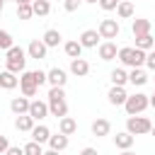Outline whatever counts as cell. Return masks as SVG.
Wrapping results in <instances>:
<instances>
[{
	"label": "cell",
	"instance_id": "1",
	"mask_svg": "<svg viewBox=\"0 0 155 155\" xmlns=\"http://www.w3.org/2000/svg\"><path fill=\"white\" fill-rule=\"evenodd\" d=\"M145 58H148V51H143V48H136V46L119 48V61L126 68H143L145 65Z\"/></svg>",
	"mask_w": 155,
	"mask_h": 155
},
{
	"label": "cell",
	"instance_id": "2",
	"mask_svg": "<svg viewBox=\"0 0 155 155\" xmlns=\"http://www.w3.org/2000/svg\"><path fill=\"white\" fill-rule=\"evenodd\" d=\"M5 70H12V73H24V65H27V51L22 46H12L10 51H5Z\"/></svg>",
	"mask_w": 155,
	"mask_h": 155
},
{
	"label": "cell",
	"instance_id": "3",
	"mask_svg": "<svg viewBox=\"0 0 155 155\" xmlns=\"http://www.w3.org/2000/svg\"><path fill=\"white\" fill-rule=\"evenodd\" d=\"M150 107V94H143V92H136V94H128L124 109L128 116H136V114H143L145 109Z\"/></svg>",
	"mask_w": 155,
	"mask_h": 155
},
{
	"label": "cell",
	"instance_id": "4",
	"mask_svg": "<svg viewBox=\"0 0 155 155\" xmlns=\"http://www.w3.org/2000/svg\"><path fill=\"white\" fill-rule=\"evenodd\" d=\"M126 131H128V133H133V136L150 133V131H153V121H150L148 116H140V114L128 116V119H126Z\"/></svg>",
	"mask_w": 155,
	"mask_h": 155
},
{
	"label": "cell",
	"instance_id": "5",
	"mask_svg": "<svg viewBox=\"0 0 155 155\" xmlns=\"http://www.w3.org/2000/svg\"><path fill=\"white\" fill-rule=\"evenodd\" d=\"M19 90L24 97H34L39 92V82L34 80V70H24L19 73Z\"/></svg>",
	"mask_w": 155,
	"mask_h": 155
},
{
	"label": "cell",
	"instance_id": "6",
	"mask_svg": "<svg viewBox=\"0 0 155 155\" xmlns=\"http://www.w3.org/2000/svg\"><path fill=\"white\" fill-rule=\"evenodd\" d=\"M97 31H99V36H102V39L111 41V39H116V36H119L121 27H119V22H116V19H102V22H99V27H97Z\"/></svg>",
	"mask_w": 155,
	"mask_h": 155
},
{
	"label": "cell",
	"instance_id": "7",
	"mask_svg": "<svg viewBox=\"0 0 155 155\" xmlns=\"http://www.w3.org/2000/svg\"><path fill=\"white\" fill-rule=\"evenodd\" d=\"M46 82H48L51 87H65L68 73H65L63 68H51V70H46Z\"/></svg>",
	"mask_w": 155,
	"mask_h": 155
},
{
	"label": "cell",
	"instance_id": "8",
	"mask_svg": "<svg viewBox=\"0 0 155 155\" xmlns=\"http://www.w3.org/2000/svg\"><path fill=\"white\" fill-rule=\"evenodd\" d=\"M46 51H48V46H46L41 39H31V41H29V46H27V56H29V58H34V61L46 58Z\"/></svg>",
	"mask_w": 155,
	"mask_h": 155
},
{
	"label": "cell",
	"instance_id": "9",
	"mask_svg": "<svg viewBox=\"0 0 155 155\" xmlns=\"http://www.w3.org/2000/svg\"><path fill=\"white\" fill-rule=\"evenodd\" d=\"M107 99H109V104H114V107H124L126 99H128V92H126L121 85H111V90L107 92Z\"/></svg>",
	"mask_w": 155,
	"mask_h": 155
},
{
	"label": "cell",
	"instance_id": "10",
	"mask_svg": "<svg viewBox=\"0 0 155 155\" xmlns=\"http://www.w3.org/2000/svg\"><path fill=\"white\" fill-rule=\"evenodd\" d=\"M51 111H48V102H41V99H31V104H29V116L34 119V121H41V119H46Z\"/></svg>",
	"mask_w": 155,
	"mask_h": 155
},
{
	"label": "cell",
	"instance_id": "11",
	"mask_svg": "<svg viewBox=\"0 0 155 155\" xmlns=\"http://www.w3.org/2000/svg\"><path fill=\"white\" fill-rule=\"evenodd\" d=\"M99 39H102V36H99V31H97V29H85V31L80 34V39H78V41L82 44V48H97Z\"/></svg>",
	"mask_w": 155,
	"mask_h": 155
},
{
	"label": "cell",
	"instance_id": "12",
	"mask_svg": "<svg viewBox=\"0 0 155 155\" xmlns=\"http://www.w3.org/2000/svg\"><path fill=\"white\" fill-rule=\"evenodd\" d=\"M70 73L75 75V78H85L87 73H90V63L80 56V58H70Z\"/></svg>",
	"mask_w": 155,
	"mask_h": 155
},
{
	"label": "cell",
	"instance_id": "13",
	"mask_svg": "<svg viewBox=\"0 0 155 155\" xmlns=\"http://www.w3.org/2000/svg\"><path fill=\"white\" fill-rule=\"evenodd\" d=\"M29 104H31V99L22 94V97H15V99L10 102V109H12L15 116H19V114H29Z\"/></svg>",
	"mask_w": 155,
	"mask_h": 155
},
{
	"label": "cell",
	"instance_id": "14",
	"mask_svg": "<svg viewBox=\"0 0 155 155\" xmlns=\"http://www.w3.org/2000/svg\"><path fill=\"white\" fill-rule=\"evenodd\" d=\"M111 133V124H109V119H94L92 121V136H97V138H104V136H109Z\"/></svg>",
	"mask_w": 155,
	"mask_h": 155
},
{
	"label": "cell",
	"instance_id": "15",
	"mask_svg": "<svg viewBox=\"0 0 155 155\" xmlns=\"http://www.w3.org/2000/svg\"><path fill=\"white\" fill-rule=\"evenodd\" d=\"M99 58L102 61H114L116 56H119V48H116V44L114 41H104V44H99Z\"/></svg>",
	"mask_w": 155,
	"mask_h": 155
},
{
	"label": "cell",
	"instance_id": "16",
	"mask_svg": "<svg viewBox=\"0 0 155 155\" xmlns=\"http://www.w3.org/2000/svg\"><path fill=\"white\" fill-rule=\"evenodd\" d=\"M36 126V121L29 116V114H19L17 119H15V128L17 131H22V133H31V128Z\"/></svg>",
	"mask_w": 155,
	"mask_h": 155
},
{
	"label": "cell",
	"instance_id": "17",
	"mask_svg": "<svg viewBox=\"0 0 155 155\" xmlns=\"http://www.w3.org/2000/svg\"><path fill=\"white\" fill-rule=\"evenodd\" d=\"M17 85H19L17 73H12V70H2V73H0V87H2V90H15Z\"/></svg>",
	"mask_w": 155,
	"mask_h": 155
},
{
	"label": "cell",
	"instance_id": "18",
	"mask_svg": "<svg viewBox=\"0 0 155 155\" xmlns=\"http://www.w3.org/2000/svg\"><path fill=\"white\" fill-rule=\"evenodd\" d=\"M48 138H51V131H48V126H44V124H36L34 128H31V140H36V143H48Z\"/></svg>",
	"mask_w": 155,
	"mask_h": 155
},
{
	"label": "cell",
	"instance_id": "19",
	"mask_svg": "<svg viewBox=\"0 0 155 155\" xmlns=\"http://www.w3.org/2000/svg\"><path fill=\"white\" fill-rule=\"evenodd\" d=\"M133 140H136V136H133V133H128V131H121V133H116V136H114V145H116V148H121V150H128V148L133 145Z\"/></svg>",
	"mask_w": 155,
	"mask_h": 155
},
{
	"label": "cell",
	"instance_id": "20",
	"mask_svg": "<svg viewBox=\"0 0 155 155\" xmlns=\"http://www.w3.org/2000/svg\"><path fill=\"white\" fill-rule=\"evenodd\" d=\"M48 148H51V150H58V153H63V150L68 148V136H65V133H61V131H58L56 136L51 133V138H48Z\"/></svg>",
	"mask_w": 155,
	"mask_h": 155
},
{
	"label": "cell",
	"instance_id": "21",
	"mask_svg": "<svg viewBox=\"0 0 155 155\" xmlns=\"http://www.w3.org/2000/svg\"><path fill=\"white\" fill-rule=\"evenodd\" d=\"M63 51H65L68 58H80V56H82V44H80L78 39H70V41L63 44Z\"/></svg>",
	"mask_w": 155,
	"mask_h": 155
},
{
	"label": "cell",
	"instance_id": "22",
	"mask_svg": "<svg viewBox=\"0 0 155 155\" xmlns=\"http://www.w3.org/2000/svg\"><path fill=\"white\" fill-rule=\"evenodd\" d=\"M58 131L65 133V136H73L78 131V121L73 116H63V119H58Z\"/></svg>",
	"mask_w": 155,
	"mask_h": 155
},
{
	"label": "cell",
	"instance_id": "23",
	"mask_svg": "<svg viewBox=\"0 0 155 155\" xmlns=\"http://www.w3.org/2000/svg\"><path fill=\"white\" fill-rule=\"evenodd\" d=\"M133 12H136V7H133L131 0H121V2L116 5V15H119V19H131Z\"/></svg>",
	"mask_w": 155,
	"mask_h": 155
},
{
	"label": "cell",
	"instance_id": "24",
	"mask_svg": "<svg viewBox=\"0 0 155 155\" xmlns=\"http://www.w3.org/2000/svg\"><path fill=\"white\" fill-rule=\"evenodd\" d=\"M131 31H133V36H143V34H150V19H143V17L133 19V24H131Z\"/></svg>",
	"mask_w": 155,
	"mask_h": 155
},
{
	"label": "cell",
	"instance_id": "25",
	"mask_svg": "<svg viewBox=\"0 0 155 155\" xmlns=\"http://www.w3.org/2000/svg\"><path fill=\"white\" fill-rule=\"evenodd\" d=\"M41 41H44V44H46L48 48H56V46H58V44L63 41V36H61V31H58V29H46V31H44V39H41Z\"/></svg>",
	"mask_w": 155,
	"mask_h": 155
},
{
	"label": "cell",
	"instance_id": "26",
	"mask_svg": "<svg viewBox=\"0 0 155 155\" xmlns=\"http://www.w3.org/2000/svg\"><path fill=\"white\" fill-rule=\"evenodd\" d=\"M128 82H131L133 87H140V85H145V82H148V75H145V70H143V68H131V73H128Z\"/></svg>",
	"mask_w": 155,
	"mask_h": 155
},
{
	"label": "cell",
	"instance_id": "27",
	"mask_svg": "<svg viewBox=\"0 0 155 155\" xmlns=\"http://www.w3.org/2000/svg\"><path fill=\"white\" fill-rule=\"evenodd\" d=\"M136 48H143V51H153V48H155V39H153L150 34L136 36Z\"/></svg>",
	"mask_w": 155,
	"mask_h": 155
},
{
	"label": "cell",
	"instance_id": "28",
	"mask_svg": "<svg viewBox=\"0 0 155 155\" xmlns=\"http://www.w3.org/2000/svg\"><path fill=\"white\" fill-rule=\"evenodd\" d=\"M109 78H111V85H121V87H124V85L128 82V73H126L124 68H114Z\"/></svg>",
	"mask_w": 155,
	"mask_h": 155
},
{
	"label": "cell",
	"instance_id": "29",
	"mask_svg": "<svg viewBox=\"0 0 155 155\" xmlns=\"http://www.w3.org/2000/svg\"><path fill=\"white\" fill-rule=\"evenodd\" d=\"M31 7H34V15H36V17H46V15L51 12V2H48V0H34Z\"/></svg>",
	"mask_w": 155,
	"mask_h": 155
},
{
	"label": "cell",
	"instance_id": "30",
	"mask_svg": "<svg viewBox=\"0 0 155 155\" xmlns=\"http://www.w3.org/2000/svg\"><path fill=\"white\" fill-rule=\"evenodd\" d=\"M15 44H12V34L10 31H5V29H0V51H10Z\"/></svg>",
	"mask_w": 155,
	"mask_h": 155
},
{
	"label": "cell",
	"instance_id": "31",
	"mask_svg": "<svg viewBox=\"0 0 155 155\" xmlns=\"http://www.w3.org/2000/svg\"><path fill=\"white\" fill-rule=\"evenodd\" d=\"M24 155H44V148H41V143H36V140H29V143L24 145Z\"/></svg>",
	"mask_w": 155,
	"mask_h": 155
},
{
	"label": "cell",
	"instance_id": "32",
	"mask_svg": "<svg viewBox=\"0 0 155 155\" xmlns=\"http://www.w3.org/2000/svg\"><path fill=\"white\" fill-rule=\"evenodd\" d=\"M17 17L19 19H31L34 17V7L31 5H17Z\"/></svg>",
	"mask_w": 155,
	"mask_h": 155
},
{
	"label": "cell",
	"instance_id": "33",
	"mask_svg": "<svg viewBox=\"0 0 155 155\" xmlns=\"http://www.w3.org/2000/svg\"><path fill=\"white\" fill-rule=\"evenodd\" d=\"M116 0H99V7L104 10V12H111V10H116Z\"/></svg>",
	"mask_w": 155,
	"mask_h": 155
},
{
	"label": "cell",
	"instance_id": "34",
	"mask_svg": "<svg viewBox=\"0 0 155 155\" xmlns=\"http://www.w3.org/2000/svg\"><path fill=\"white\" fill-rule=\"evenodd\" d=\"M80 5H82V0H65V2H63V7H65L68 12H75Z\"/></svg>",
	"mask_w": 155,
	"mask_h": 155
},
{
	"label": "cell",
	"instance_id": "35",
	"mask_svg": "<svg viewBox=\"0 0 155 155\" xmlns=\"http://www.w3.org/2000/svg\"><path fill=\"white\" fill-rule=\"evenodd\" d=\"M145 65H148V68H150V70L155 73V48H153V51H148V58H145Z\"/></svg>",
	"mask_w": 155,
	"mask_h": 155
},
{
	"label": "cell",
	"instance_id": "36",
	"mask_svg": "<svg viewBox=\"0 0 155 155\" xmlns=\"http://www.w3.org/2000/svg\"><path fill=\"white\" fill-rule=\"evenodd\" d=\"M34 80H36L39 87H41V85L46 82V73H44V70H34Z\"/></svg>",
	"mask_w": 155,
	"mask_h": 155
},
{
	"label": "cell",
	"instance_id": "37",
	"mask_svg": "<svg viewBox=\"0 0 155 155\" xmlns=\"http://www.w3.org/2000/svg\"><path fill=\"white\" fill-rule=\"evenodd\" d=\"M5 155H24V148H19V145H10Z\"/></svg>",
	"mask_w": 155,
	"mask_h": 155
},
{
	"label": "cell",
	"instance_id": "38",
	"mask_svg": "<svg viewBox=\"0 0 155 155\" xmlns=\"http://www.w3.org/2000/svg\"><path fill=\"white\" fill-rule=\"evenodd\" d=\"M7 148H10L7 136H0V155H5V153H7Z\"/></svg>",
	"mask_w": 155,
	"mask_h": 155
},
{
	"label": "cell",
	"instance_id": "39",
	"mask_svg": "<svg viewBox=\"0 0 155 155\" xmlns=\"http://www.w3.org/2000/svg\"><path fill=\"white\" fill-rule=\"evenodd\" d=\"M78 155H97V150H94V148H82Z\"/></svg>",
	"mask_w": 155,
	"mask_h": 155
},
{
	"label": "cell",
	"instance_id": "40",
	"mask_svg": "<svg viewBox=\"0 0 155 155\" xmlns=\"http://www.w3.org/2000/svg\"><path fill=\"white\" fill-rule=\"evenodd\" d=\"M15 2H17V5H31L34 0H15Z\"/></svg>",
	"mask_w": 155,
	"mask_h": 155
},
{
	"label": "cell",
	"instance_id": "41",
	"mask_svg": "<svg viewBox=\"0 0 155 155\" xmlns=\"http://www.w3.org/2000/svg\"><path fill=\"white\" fill-rule=\"evenodd\" d=\"M44 155H61V153H58V150H51V148H48V150H44Z\"/></svg>",
	"mask_w": 155,
	"mask_h": 155
},
{
	"label": "cell",
	"instance_id": "42",
	"mask_svg": "<svg viewBox=\"0 0 155 155\" xmlns=\"http://www.w3.org/2000/svg\"><path fill=\"white\" fill-rule=\"evenodd\" d=\"M121 155H136V153H133V150L128 148V150H121Z\"/></svg>",
	"mask_w": 155,
	"mask_h": 155
},
{
	"label": "cell",
	"instance_id": "43",
	"mask_svg": "<svg viewBox=\"0 0 155 155\" xmlns=\"http://www.w3.org/2000/svg\"><path fill=\"white\" fill-rule=\"evenodd\" d=\"M150 107H155V92L150 94Z\"/></svg>",
	"mask_w": 155,
	"mask_h": 155
},
{
	"label": "cell",
	"instance_id": "44",
	"mask_svg": "<svg viewBox=\"0 0 155 155\" xmlns=\"http://www.w3.org/2000/svg\"><path fill=\"white\" fill-rule=\"evenodd\" d=\"M2 7H5V0H0V12H2Z\"/></svg>",
	"mask_w": 155,
	"mask_h": 155
},
{
	"label": "cell",
	"instance_id": "45",
	"mask_svg": "<svg viewBox=\"0 0 155 155\" xmlns=\"http://www.w3.org/2000/svg\"><path fill=\"white\" fill-rule=\"evenodd\" d=\"M82 2H97V0H82Z\"/></svg>",
	"mask_w": 155,
	"mask_h": 155
},
{
	"label": "cell",
	"instance_id": "46",
	"mask_svg": "<svg viewBox=\"0 0 155 155\" xmlns=\"http://www.w3.org/2000/svg\"><path fill=\"white\" fill-rule=\"evenodd\" d=\"M150 133H153V138H155V126H153V131H150Z\"/></svg>",
	"mask_w": 155,
	"mask_h": 155
},
{
	"label": "cell",
	"instance_id": "47",
	"mask_svg": "<svg viewBox=\"0 0 155 155\" xmlns=\"http://www.w3.org/2000/svg\"><path fill=\"white\" fill-rule=\"evenodd\" d=\"M5 2H10V0H5ZM12 2H15V0H12Z\"/></svg>",
	"mask_w": 155,
	"mask_h": 155
},
{
	"label": "cell",
	"instance_id": "48",
	"mask_svg": "<svg viewBox=\"0 0 155 155\" xmlns=\"http://www.w3.org/2000/svg\"><path fill=\"white\" fill-rule=\"evenodd\" d=\"M61 2H65V0H61Z\"/></svg>",
	"mask_w": 155,
	"mask_h": 155
},
{
	"label": "cell",
	"instance_id": "49",
	"mask_svg": "<svg viewBox=\"0 0 155 155\" xmlns=\"http://www.w3.org/2000/svg\"><path fill=\"white\" fill-rule=\"evenodd\" d=\"M116 2H121V0H116Z\"/></svg>",
	"mask_w": 155,
	"mask_h": 155
}]
</instances>
